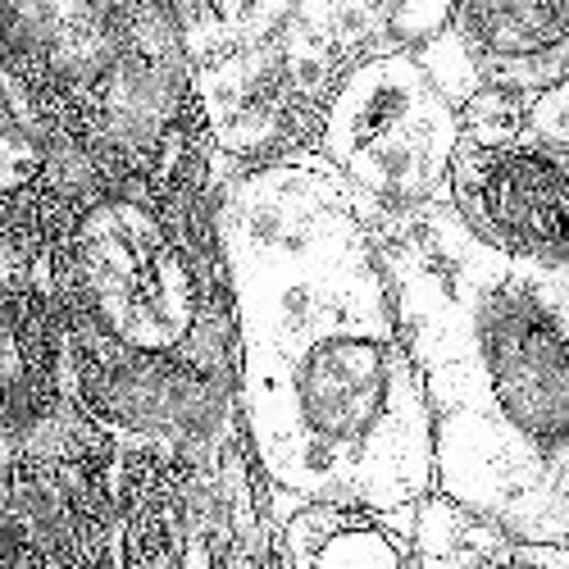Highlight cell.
Wrapping results in <instances>:
<instances>
[{"instance_id":"5","label":"cell","mask_w":569,"mask_h":569,"mask_svg":"<svg viewBox=\"0 0 569 569\" xmlns=\"http://www.w3.org/2000/svg\"><path fill=\"white\" fill-rule=\"evenodd\" d=\"M447 196H456L451 210L488 247L565 264V155L528 142H460Z\"/></svg>"},{"instance_id":"6","label":"cell","mask_w":569,"mask_h":569,"mask_svg":"<svg viewBox=\"0 0 569 569\" xmlns=\"http://www.w3.org/2000/svg\"><path fill=\"white\" fill-rule=\"evenodd\" d=\"M451 14V32L479 64V83L506 64L565 59V6H460Z\"/></svg>"},{"instance_id":"4","label":"cell","mask_w":569,"mask_h":569,"mask_svg":"<svg viewBox=\"0 0 569 569\" xmlns=\"http://www.w3.org/2000/svg\"><path fill=\"white\" fill-rule=\"evenodd\" d=\"M319 146L364 200L387 215H411L428 200H447L460 119L419 59L387 46L351 64L328 91Z\"/></svg>"},{"instance_id":"7","label":"cell","mask_w":569,"mask_h":569,"mask_svg":"<svg viewBox=\"0 0 569 569\" xmlns=\"http://www.w3.org/2000/svg\"><path fill=\"white\" fill-rule=\"evenodd\" d=\"M287 551L296 569H401L406 538L392 533L370 511L310 506L287 524Z\"/></svg>"},{"instance_id":"3","label":"cell","mask_w":569,"mask_h":569,"mask_svg":"<svg viewBox=\"0 0 569 569\" xmlns=\"http://www.w3.org/2000/svg\"><path fill=\"white\" fill-rule=\"evenodd\" d=\"M46 255L64 270L59 310L119 351L183 360L206 328V274L142 200H96Z\"/></svg>"},{"instance_id":"2","label":"cell","mask_w":569,"mask_h":569,"mask_svg":"<svg viewBox=\"0 0 569 569\" xmlns=\"http://www.w3.org/2000/svg\"><path fill=\"white\" fill-rule=\"evenodd\" d=\"M396 328L438 415V483L515 538H565V264L496 251L451 200L374 232Z\"/></svg>"},{"instance_id":"1","label":"cell","mask_w":569,"mask_h":569,"mask_svg":"<svg viewBox=\"0 0 569 569\" xmlns=\"http://www.w3.org/2000/svg\"><path fill=\"white\" fill-rule=\"evenodd\" d=\"M360 192L324 155L219 206L255 456L310 506L396 515L433 483V415L387 306Z\"/></svg>"}]
</instances>
